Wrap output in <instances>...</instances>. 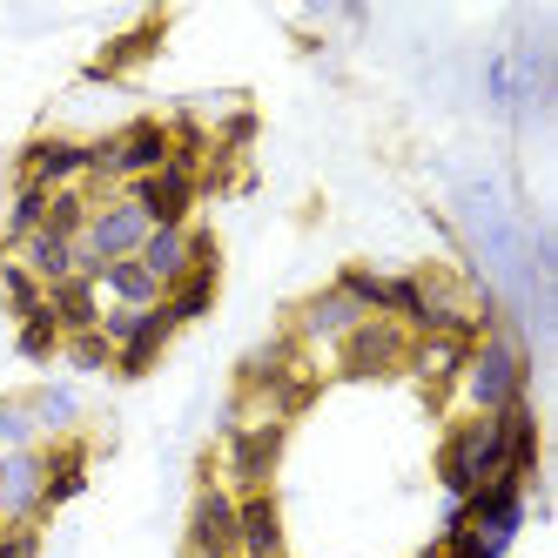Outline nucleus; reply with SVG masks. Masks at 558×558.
I'll return each instance as SVG.
<instances>
[{
    "label": "nucleus",
    "instance_id": "nucleus-1",
    "mask_svg": "<svg viewBox=\"0 0 558 558\" xmlns=\"http://www.w3.org/2000/svg\"><path fill=\"white\" fill-rule=\"evenodd\" d=\"M458 397H464V417H498L505 404L525 397V350H518L511 330H485V337L471 343Z\"/></svg>",
    "mask_w": 558,
    "mask_h": 558
},
{
    "label": "nucleus",
    "instance_id": "nucleus-2",
    "mask_svg": "<svg viewBox=\"0 0 558 558\" xmlns=\"http://www.w3.org/2000/svg\"><path fill=\"white\" fill-rule=\"evenodd\" d=\"M437 477H445L451 505H464L477 485L505 477V417H451L445 445H437Z\"/></svg>",
    "mask_w": 558,
    "mask_h": 558
},
{
    "label": "nucleus",
    "instance_id": "nucleus-3",
    "mask_svg": "<svg viewBox=\"0 0 558 558\" xmlns=\"http://www.w3.org/2000/svg\"><path fill=\"white\" fill-rule=\"evenodd\" d=\"M142 243H148V216L114 189L88 209V229L74 243V256H82V276H101V263H129V256H142Z\"/></svg>",
    "mask_w": 558,
    "mask_h": 558
},
{
    "label": "nucleus",
    "instance_id": "nucleus-4",
    "mask_svg": "<svg viewBox=\"0 0 558 558\" xmlns=\"http://www.w3.org/2000/svg\"><path fill=\"white\" fill-rule=\"evenodd\" d=\"M283 451H290V424H276V417H256V424L222 430L229 492L235 498H243V492H269V477H276V464H283Z\"/></svg>",
    "mask_w": 558,
    "mask_h": 558
},
{
    "label": "nucleus",
    "instance_id": "nucleus-5",
    "mask_svg": "<svg viewBox=\"0 0 558 558\" xmlns=\"http://www.w3.org/2000/svg\"><path fill=\"white\" fill-rule=\"evenodd\" d=\"M182 551L189 558H243V551H235V492L216 477V458L203 464V485H195V498H189Z\"/></svg>",
    "mask_w": 558,
    "mask_h": 558
},
{
    "label": "nucleus",
    "instance_id": "nucleus-6",
    "mask_svg": "<svg viewBox=\"0 0 558 558\" xmlns=\"http://www.w3.org/2000/svg\"><path fill=\"white\" fill-rule=\"evenodd\" d=\"M411 356V330L390 324V316H364L343 343H337V371L350 384H377V377H397Z\"/></svg>",
    "mask_w": 558,
    "mask_h": 558
},
{
    "label": "nucleus",
    "instance_id": "nucleus-7",
    "mask_svg": "<svg viewBox=\"0 0 558 558\" xmlns=\"http://www.w3.org/2000/svg\"><path fill=\"white\" fill-rule=\"evenodd\" d=\"M122 195L148 216V229H189V222H195V203H203L195 169H175V162L155 169V175H142V182H129Z\"/></svg>",
    "mask_w": 558,
    "mask_h": 558
},
{
    "label": "nucleus",
    "instance_id": "nucleus-8",
    "mask_svg": "<svg viewBox=\"0 0 558 558\" xmlns=\"http://www.w3.org/2000/svg\"><path fill=\"white\" fill-rule=\"evenodd\" d=\"M14 182H34V189H74L88 182V142H68V135H34L21 155H14Z\"/></svg>",
    "mask_w": 558,
    "mask_h": 558
},
{
    "label": "nucleus",
    "instance_id": "nucleus-9",
    "mask_svg": "<svg viewBox=\"0 0 558 558\" xmlns=\"http://www.w3.org/2000/svg\"><path fill=\"white\" fill-rule=\"evenodd\" d=\"M41 477H48L41 445L0 451V525H41Z\"/></svg>",
    "mask_w": 558,
    "mask_h": 558
},
{
    "label": "nucleus",
    "instance_id": "nucleus-10",
    "mask_svg": "<svg viewBox=\"0 0 558 558\" xmlns=\"http://www.w3.org/2000/svg\"><path fill=\"white\" fill-rule=\"evenodd\" d=\"M356 324H364V310H356V303H350L337 283L310 290V296L290 310V337H296V350H303V343H330V350H337V343H343Z\"/></svg>",
    "mask_w": 558,
    "mask_h": 558
},
{
    "label": "nucleus",
    "instance_id": "nucleus-11",
    "mask_svg": "<svg viewBox=\"0 0 558 558\" xmlns=\"http://www.w3.org/2000/svg\"><path fill=\"white\" fill-rule=\"evenodd\" d=\"M235 551L243 558H290L283 551V498H276V485L235 498Z\"/></svg>",
    "mask_w": 558,
    "mask_h": 558
},
{
    "label": "nucleus",
    "instance_id": "nucleus-12",
    "mask_svg": "<svg viewBox=\"0 0 558 558\" xmlns=\"http://www.w3.org/2000/svg\"><path fill=\"white\" fill-rule=\"evenodd\" d=\"M525 505H532V492L518 485V477H492V485H477L458 511H464V525H471V532L518 538V525H525Z\"/></svg>",
    "mask_w": 558,
    "mask_h": 558
},
{
    "label": "nucleus",
    "instance_id": "nucleus-13",
    "mask_svg": "<svg viewBox=\"0 0 558 558\" xmlns=\"http://www.w3.org/2000/svg\"><path fill=\"white\" fill-rule=\"evenodd\" d=\"M175 330H182V324L169 316V303L142 310V316H135V330L122 337V350H114V377H129V384H135V377H148L155 364H162V350L175 343Z\"/></svg>",
    "mask_w": 558,
    "mask_h": 558
},
{
    "label": "nucleus",
    "instance_id": "nucleus-14",
    "mask_svg": "<svg viewBox=\"0 0 558 558\" xmlns=\"http://www.w3.org/2000/svg\"><path fill=\"white\" fill-rule=\"evenodd\" d=\"M41 458H48V477H41V518H48L88 492V445L82 437H54V445H41Z\"/></svg>",
    "mask_w": 558,
    "mask_h": 558
},
{
    "label": "nucleus",
    "instance_id": "nucleus-15",
    "mask_svg": "<svg viewBox=\"0 0 558 558\" xmlns=\"http://www.w3.org/2000/svg\"><path fill=\"white\" fill-rule=\"evenodd\" d=\"M162 34H169V21H162V14H148L135 34H114V41L88 61V82H122V74H135L155 48H162Z\"/></svg>",
    "mask_w": 558,
    "mask_h": 558
},
{
    "label": "nucleus",
    "instance_id": "nucleus-16",
    "mask_svg": "<svg viewBox=\"0 0 558 558\" xmlns=\"http://www.w3.org/2000/svg\"><path fill=\"white\" fill-rule=\"evenodd\" d=\"M101 290H95V276H68V283L48 290V316L61 324V337H82V330H101Z\"/></svg>",
    "mask_w": 558,
    "mask_h": 558
},
{
    "label": "nucleus",
    "instance_id": "nucleus-17",
    "mask_svg": "<svg viewBox=\"0 0 558 558\" xmlns=\"http://www.w3.org/2000/svg\"><path fill=\"white\" fill-rule=\"evenodd\" d=\"M95 290H101V303L108 310H155L162 303V283L129 256V263H101V276H95Z\"/></svg>",
    "mask_w": 558,
    "mask_h": 558
},
{
    "label": "nucleus",
    "instance_id": "nucleus-18",
    "mask_svg": "<svg viewBox=\"0 0 558 558\" xmlns=\"http://www.w3.org/2000/svg\"><path fill=\"white\" fill-rule=\"evenodd\" d=\"M14 263L34 276L41 290H54V283H68V276H82V256H74V243H61V235H27V243L14 250Z\"/></svg>",
    "mask_w": 558,
    "mask_h": 558
},
{
    "label": "nucleus",
    "instance_id": "nucleus-19",
    "mask_svg": "<svg viewBox=\"0 0 558 558\" xmlns=\"http://www.w3.org/2000/svg\"><path fill=\"white\" fill-rule=\"evenodd\" d=\"M155 283H162V296L189 276V263H195V250H189V229H148V243H142V256H135Z\"/></svg>",
    "mask_w": 558,
    "mask_h": 558
},
{
    "label": "nucleus",
    "instance_id": "nucleus-20",
    "mask_svg": "<svg viewBox=\"0 0 558 558\" xmlns=\"http://www.w3.org/2000/svg\"><path fill=\"white\" fill-rule=\"evenodd\" d=\"M337 290L364 310V316H390V324H397V276H384L371 263H343L337 269Z\"/></svg>",
    "mask_w": 558,
    "mask_h": 558
},
{
    "label": "nucleus",
    "instance_id": "nucleus-21",
    "mask_svg": "<svg viewBox=\"0 0 558 558\" xmlns=\"http://www.w3.org/2000/svg\"><path fill=\"white\" fill-rule=\"evenodd\" d=\"M216 296H222V263H195V269L182 276V283L162 296V303H169L175 324H203V316L216 310Z\"/></svg>",
    "mask_w": 558,
    "mask_h": 558
},
{
    "label": "nucleus",
    "instance_id": "nucleus-22",
    "mask_svg": "<svg viewBox=\"0 0 558 558\" xmlns=\"http://www.w3.org/2000/svg\"><path fill=\"white\" fill-rule=\"evenodd\" d=\"M41 222H48V189L14 182V195H8V222H0V256H14L27 235H41Z\"/></svg>",
    "mask_w": 558,
    "mask_h": 558
},
{
    "label": "nucleus",
    "instance_id": "nucleus-23",
    "mask_svg": "<svg viewBox=\"0 0 558 558\" xmlns=\"http://www.w3.org/2000/svg\"><path fill=\"white\" fill-rule=\"evenodd\" d=\"M27 417L41 437H74V417H82V404H74V390L61 384H41V390H27Z\"/></svg>",
    "mask_w": 558,
    "mask_h": 558
},
{
    "label": "nucleus",
    "instance_id": "nucleus-24",
    "mask_svg": "<svg viewBox=\"0 0 558 558\" xmlns=\"http://www.w3.org/2000/svg\"><path fill=\"white\" fill-rule=\"evenodd\" d=\"M88 209H95V195L74 182V189H54L48 195V235H61V243H82V229H88Z\"/></svg>",
    "mask_w": 558,
    "mask_h": 558
},
{
    "label": "nucleus",
    "instance_id": "nucleus-25",
    "mask_svg": "<svg viewBox=\"0 0 558 558\" xmlns=\"http://www.w3.org/2000/svg\"><path fill=\"white\" fill-rule=\"evenodd\" d=\"M0 296H8V310H14V324H27V316H41L48 310V290L34 283V276L14 263V256H0Z\"/></svg>",
    "mask_w": 558,
    "mask_h": 558
},
{
    "label": "nucleus",
    "instance_id": "nucleus-26",
    "mask_svg": "<svg viewBox=\"0 0 558 558\" xmlns=\"http://www.w3.org/2000/svg\"><path fill=\"white\" fill-rule=\"evenodd\" d=\"M61 343H68V337H61V324H54L48 310H41V316H27V324L14 330V350L27 356V364H54V356H61Z\"/></svg>",
    "mask_w": 558,
    "mask_h": 558
},
{
    "label": "nucleus",
    "instance_id": "nucleus-27",
    "mask_svg": "<svg viewBox=\"0 0 558 558\" xmlns=\"http://www.w3.org/2000/svg\"><path fill=\"white\" fill-rule=\"evenodd\" d=\"M505 551H511V538H498V532H471V525H458V532L437 538V558H505Z\"/></svg>",
    "mask_w": 558,
    "mask_h": 558
},
{
    "label": "nucleus",
    "instance_id": "nucleus-28",
    "mask_svg": "<svg viewBox=\"0 0 558 558\" xmlns=\"http://www.w3.org/2000/svg\"><path fill=\"white\" fill-rule=\"evenodd\" d=\"M41 445V430L27 417V397H0V451H27Z\"/></svg>",
    "mask_w": 558,
    "mask_h": 558
},
{
    "label": "nucleus",
    "instance_id": "nucleus-29",
    "mask_svg": "<svg viewBox=\"0 0 558 558\" xmlns=\"http://www.w3.org/2000/svg\"><path fill=\"white\" fill-rule=\"evenodd\" d=\"M61 356H68L74 371H114V350H108V337H101V330L68 337V343H61Z\"/></svg>",
    "mask_w": 558,
    "mask_h": 558
},
{
    "label": "nucleus",
    "instance_id": "nucleus-30",
    "mask_svg": "<svg viewBox=\"0 0 558 558\" xmlns=\"http://www.w3.org/2000/svg\"><path fill=\"white\" fill-rule=\"evenodd\" d=\"M0 558H41V525H0Z\"/></svg>",
    "mask_w": 558,
    "mask_h": 558
},
{
    "label": "nucleus",
    "instance_id": "nucleus-31",
    "mask_svg": "<svg viewBox=\"0 0 558 558\" xmlns=\"http://www.w3.org/2000/svg\"><path fill=\"white\" fill-rule=\"evenodd\" d=\"M424 558H437V545H430V551H424Z\"/></svg>",
    "mask_w": 558,
    "mask_h": 558
},
{
    "label": "nucleus",
    "instance_id": "nucleus-32",
    "mask_svg": "<svg viewBox=\"0 0 558 558\" xmlns=\"http://www.w3.org/2000/svg\"><path fill=\"white\" fill-rule=\"evenodd\" d=\"M182 558H189V551H182Z\"/></svg>",
    "mask_w": 558,
    "mask_h": 558
}]
</instances>
